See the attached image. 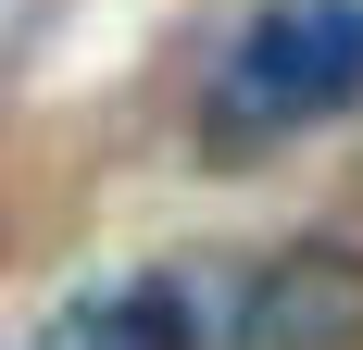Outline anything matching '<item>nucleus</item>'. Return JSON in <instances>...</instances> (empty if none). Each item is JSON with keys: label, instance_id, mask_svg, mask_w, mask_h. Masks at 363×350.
Masks as SVG:
<instances>
[{"label": "nucleus", "instance_id": "1", "mask_svg": "<svg viewBox=\"0 0 363 350\" xmlns=\"http://www.w3.org/2000/svg\"><path fill=\"white\" fill-rule=\"evenodd\" d=\"M351 101H363V0H276L213 63V138L225 150H276Z\"/></svg>", "mask_w": 363, "mask_h": 350}, {"label": "nucleus", "instance_id": "2", "mask_svg": "<svg viewBox=\"0 0 363 350\" xmlns=\"http://www.w3.org/2000/svg\"><path fill=\"white\" fill-rule=\"evenodd\" d=\"M238 350H363V250L313 238L263 263V288L238 300Z\"/></svg>", "mask_w": 363, "mask_h": 350}, {"label": "nucleus", "instance_id": "3", "mask_svg": "<svg viewBox=\"0 0 363 350\" xmlns=\"http://www.w3.org/2000/svg\"><path fill=\"white\" fill-rule=\"evenodd\" d=\"M50 350H188V300L163 276H150V288H113V300H88V313L50 325Z\"/></svg>", "mask_w": 363, "mask_h": 350}]
</instances>
